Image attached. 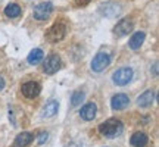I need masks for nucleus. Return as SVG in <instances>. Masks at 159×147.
I'll return each mask as SVG.
<instances>
[{
  "label": "nucleus",
  "instance_id": "nucleus-1",
  "mask_svg": "<svg viewBox=\"0 0 159 147\" xmlns=\"http://www.w3.org/2000/svg\"><path fill=\"white\" fill-rule=\"evenodd\" d=\"M124 130V125L119 119H108L103 124L99 125V132L102 134L105 138H115L116 136H119Z\"/></svg>",
  "mask_w": 159,
  "mask_h": 147
},
{
  "label": "nucleus",
  "instance_id": "nucleus-2",
  "mask_svg": "<svg viewBox=\"0 0 159 147\" xmlns=\"http://www.w3.org/2000/svg\"><path fill=\"white\" fill-rule=\"evenodd\" d=\"M65 35H66V25L63 22H56L49 28L47 34H46V38L50 43H57V41L65 38Z\"/></svg>",
  "mask_w": 159,
  "mask_h": 147
},
{
  "label": "nucleus",
  "instance_id": "nucleus-3",
  "mask_svg": "<svg viewBox=\"0 0 159 147\" xmlns=\"http://www.w3.org/2000/svg\"><path fill=\"white\" fill-rule=\"evenodd\" d=\"M61 66H62L61 57L57 55H50L43 63V72L47 74V75H53V74H56L61 69Z\"/></svg>",
  "mask_w": 159,
  "mask_h": 147
},
{
  "label": "nucleus",
  "instance_id": "nucleus-4",
  "mask_svg": "<svg viewBox=\"0 0 159 147\" xmlns=\"http://www.w3.org/2000/svg\"><path fill=\"white\" fill-rule=\"evenodd\" d=\"M112 79L116 85H127L133 79V69L131 68H119L118 71H115L112 75Z\"/></svg>",
  "mask_w": 159,
  "mask_h": 147
},
{
  "label": "nucleus",
  "instance_id": "nucleus-5",
  "mask_svg": "<svg viewBox=\"0 0 159 147\" xmlns=\"http://www.w3.org/2000/svg\"><path fill=\"white\" fill-rule=\"evenodd\" d=\"M109 63H111V56H109L108 53L100 51L91 60V69L94 72H102V71H105V68H108Z\"/></svg>",
  "mask_w": 159,
  "mask_h": 147
},
{
  "label": "nucleus",
  "instance_id": "nucleus-6",
  "mask_svg": "<svg viewBox=\"0 0 159 147\" xmlns=\"http://www.w3.org/2000/svg\"><path fill=\"white\" fill-rule=\"evenodd\" d=\"M121 11H122V9H121V5H119V3H115V2L102 3L100 7H99V12L106 18H116L119 13H121Z\"/></svg>",
  "mask_w": 159,
  "mask_h": 147
},
{
  "label": "nucleus",
  "instance_id": "nucleus-7",
  "mask_svg": "<svg viewBox=\"0 0 159 147\" xmlns=\"http://www.w3.org/2000/svg\"><path fill=\"white\" fill-rule=\"evenodd\" d=\"M53 11V5L50 2H43L34 7V18L37 21H46Z\"/></svg>",
  "mask_w": 159,
  "mask_h": 147
},
{
  "label": "nucleus",
  "instance_id": "nucleus-8",
  "mask_svg": "<svg viewBox=\"0 0 159 147\" xmlns=\"http://www.w3.org/2000/svg\"><path fill=\"white\" fill-rule=\"evenodd\" d=\"M21 91H22V94L27 97V99H34V97H37L40 94L41 87H40V84L35 82V81H28V82L22 84Z\"/></svg>",
  "mask_w": 159,
  "mask_h": 147
},
{
  "label": "nucleus",
  "instance_id": "nucleus-9",
  "mask_svg": "<svg viewBox=\"0 0 159 147\" xmlns=\"http://www.w3.org/2000/svg\"><path fill=\"white\" fill-rule=\"evenodd\" d=\"M134 28V24L131 19H122V21H119L116 25H115L114 28V33L115 35H118V37H124V35L130 34L131 31Z\"/></svg>",
  "mask_w": 159,
  "mask_h": 147
},
{
  "label": "nucleus",
  "instance_id": "nucleus-10",
  "mask_svg": "<svg viewBox=\"0 0 159 147\" xmlns=\"http://www.w3.org/2000/svg\"><path fill=\"white\" fill-rule=\"evenodd\" d=\"M96 113H97V106L96 103H85L84 106L81 108L80 110V116L84 119V121H93V119L96 118Z\"/></svg>",
  "mask_w": 159,
  "mask_h": 147
},
{
  "label": "nucleus",
  "instance_id": "nucleus-11",
  "mask_svg": "<svg viewBox=\"0 0 159 147\" xmlns=\"http://www.w3.org/2000/svg\"><path fill=\"white\" fill-rule=\"evenodd\" d=\"M130 105V99L127 94H122V93H119V94H115L112 97V100H111V106L114 110H122L125 109L127 106Z\"/></svg>",
  "mask_w": 159,
  "mask_h": 147
},
{
  "label": "nucleus",
  "instance_id": "nucleus-12",
  "mask_svg": "<svg viewBox=\"0 0 159 147\" xmlns=\"http://www.w3.org/2000/svg\"><path fill=\"white\" fill-rule=\"evenodd\" d=\"M153 100H155V91L148 90L137 97V105H139L140 108H149V106H152Z\"/></svg>",
  "mask_w": 159,
  "mask_h": 147
},
{
  "label": "nucleus",
  "instance_id": "nucleus-13",
  "mask_svg": "<svg viewBox=\"0 0 159 147\" xmlns=\"http://www.w3.org/2000/svg\"><path fill=\"white\" fill-rule=\"evenodd\" d=\"M130 143L133 147H146L149 143V137L142 132V131H139V132H134L130 138Z\"/></svg>",
  "mask_w": 159,
  "mask_h": 147
},
{
  "label": "nucleus",
  "instance_id": "nucleus-14",
  "mask_svg": "<svg viewBox=\"0 0 159 147\" xmlns=\"http://www.w3.org/2000/svg\"><path fill=\"white\" fill-rule=\"evenodd\" d=\"M33 140H34V137H33L31 132H21V134L15 138L13 147H27L33 143Z\"/></svg>",
  "mask_w": 159,
  "mask_h": 147
},
{
  "label": "nucleus",
  "instance_id": "nucleus-15",
  "mask_svg": "<svg viewBox=\"0 0 159 147\" xmlns=\"http://www.w3.org/2000/svg\"><path fill=\"white\" fill-rule=\"evenodd\" d=\"M144 37H146V34H144L143 31L134 33V34L131 35L130 41H128V46H130V49H133V50H139V49L142 47L143 41H144Z\"/></svg>",
  "mask_w": 159,
  "mask_h": 147
},
{
  "label": "nucleus",
  "instance_id": "nucleus-16",
  "mask_svg": "<svg viewBox=\"0 0 159 147\" xmlns=\"http://www.w3.org/2000/svg\"><path fill=\"white\" fill-rule=\"evenodd\" d=\"M57 110H59V103H57L56 100H50V102L46 103L41 115H43L44 118H52V116H55L57 113Z\"/></svg>",
  "mask_w": 159,
  "mask_h": 147
},
{
  "label": "nucleus",
  "instance_id": "nucleus-17",
  "mask_svg": "<svg viewBox=\"0 0 159 147\" xmlns=\"http://www.w3.org/2000/svg\"><path fill=\"white\" fill-rule=\"evenodd\" d=\"M43 56H44V53H43L41 49H34L28 55V63L30 65H39L43 60Z\"/></svg>",
  "mask_w": 159,
  "mask_h": 147
},
{
  "label": "nucleus",
  "instance_id": "nucleus-18",
  "mask_svg": "<svg viewBox=\"0 0 159 147\" xmlns=\"http://www.w3.org/2000/svg\"><path fill=\"white\" fill-rule=\"evenodd\" d=\"M5 15L7 18H18L21 15V7H19V5H16V3L7 5L5 9Z\"/></svg>",
  "mask_w": 159,
  "mask_h": 147
},
{
  "label": "nucleus",
  "instance_id": "nucleus-19",
  "mask_svg": "<svg viewBox=\"0 0 159 147\" xmlns=\"http://www.w3.org/2000/svg\"><path fill=\"white\" fill-rule=\"evenodd\" d=\"M84 97H85V94L83 91H75L74 94H72V97H71L72 106H80V105L83 103V100H84Z\"/></svg>",
  "mask_w": 159,
  "mask_h": 147
},
{
  "label": "nucleus",
  "instance_id": "nucleus-20",
  "mask_svg": "<svg viewBox=\"0 0 159 147\" xmlns=\"http://www.w3.org/2000/svg\"><path fill=\"white\" fill-rule=\"evenodd\" d=\"M47 137H49V134H47V132H40L39 137H37V143H39V144L46 143V141H47Z\"/></svg>",
  "mask_w": 159,
  "mask_h": 147
},
{
  "label": "nucleus",
  "instance_id": "nucleus-21",
  "mask_svg": "<svg viewBox=\"0 0 159 147\" xmlns=\"http://www.w3.org/2000/svg\"><path fill=\"white\" fill-rule=\"evenodd\" d=\"M91 0H75V3L78 6H85V5H89Z\"/></svg>",
  "mask_w": 159,
  "mask_h": 147
},
{
  "label": "nucleus",
  "instance_id": "nucleus-22",
  "mask_svg": "<svg viewBox=\"0 0 159 147\" xmlns=\"http://www.w3.org/2000/svg\"><path fill=\"white\" fill-rule=\"evenodd\" d=\"M3 88H5V79L0 77V91L3 90Z\"/></svg>",
  "mask_w": 159,
  "mask_h": 147
},
{
  "label": "nucleus",
  "instance_id": "nucleus-23",
  "mask_svg": "<svg viewBox=\"0 0 159 147\" xmlns=\"http://www.w3.org/2000/svg\"><path fill=\"white\" fill-rule=\"evenodd\" d=\"M153 72H155V75H158V62L153 65Z\"/></svg>",
  "mask_w": 159,
  "mask_h": 147
}]
</instances>
